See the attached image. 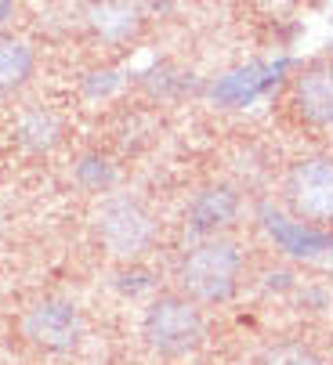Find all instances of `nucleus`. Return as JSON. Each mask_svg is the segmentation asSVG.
I'll return each instance as SVG.
<instances>
[{
  "label": "nucleus",
  "mask_w": 333,
  "mask_h": 365,
  "mask_svg": "<svg viewBox=\"0 0 333 365\" xmlns=\"http://www.w3.org/2000/svg\"><path fill=\"white\" fill-rule=\"evenodd\" d=\"M243 282V250L229 235H199L178 260V289L196 304H229Z\"/></svg>",
  "instance_id": "nucleus-1"
},
{
  "label": "nucleus",
  "mask_w": 333,
  "mask_h": 365,
  "mask_svg": "<svg viewBox=\"0 0 333 365\" xmlns=\"http://www.w3.org/2000/svg\"><path fill=\"white\" fill-rule=\"evenodd\" d=\"M141 344L156 354V358H189L207 344V315L203 304H196L192 297L178 293H159L145 304L141 311Z\"/></svg>",
  "instance_id": "nucleus-2"
},
{
  "label": "nucleus",
  "mask_w": 333,
  "mask_h": 365,
  "mask_svg": "<svg viewBox=\"0 0 333 365\" xmlns=\"http://www.w3.org/2000/svg\"><path fill=\"white\" fill-rule=\"evenodd\" d=\"M156 217L152 210L127 192H105L94 210V239L113 260H138L156 246Z\"/></svg>",
  "instance_id": "nucleus-3"
},
{
  "label": "nucleus",
  "mask_w": 333,
  "mask_h": 365,
  "mask_svg": "<svg viewBox=\"0 0 333 365\" xmlns=\"http://www.w3.org/2000/svg\"><path fill=\"white\" fill-rule=\"evenodd\" d=\"M84 329H87L84 311L69 297H40L22 311V319H19L22 340L36 351H47V354L76 351L80 340H84Z\"/></svg>",
  "instance_id": "nucleus-4"
},
{
  "label": "nucleus",
  "mask_w": 333,
  "mask_h": 365,
  "mask_svg": "<svg viewBox=\"0 0 333 365\" xmlns=\"http://www.w3.org/2000/svg\"><path fill=\"white\" fill-rule=\"evenodd\" d=\"M283 195L297 221L322 225L333 221V160L329 155H308L287 170Z\"/></svg>",
  "instance_id": "nucleus-5"
},
{
  "label": "nucleus",
  "mask_w": 333,
  "mask_h": 365,
  "mask_svg": "<svg viewBox=\"0 0 333 365\" xmlns=\"http://www.w3.org/2000/svg\"><path fill=\"white\" fill-rule=\"evenodd\" d=\"M239 214H243V199L232 185H207L192 195L185 221L199 239V235H225L239 221Z\"/></svg>",
  "instance_id": "nucleus-6"
},
{
  "label": "nucleus",
  "mask_w": 333,
  "mask_h": 365,
  "mask_svg": "<svg viewBox=\"0 0 333 365\" xmlns=\"http://www.w3.org/2000/svg\"><path fill=\"white\" fill-rule=\"evenodd\" d=\"M294 106L312 127H333V66H312L297 76Z\"/></svg>",
  "instance_id": "nucleus-7"
},
{
  "label": "nucleus",
  "mask_w": 333,
  "mask_h": 365,
  "mask_svg": "<svg viewBox=\"0 0 333 365\" xmlns=\"http://www.w3.org/2000/svg\"><path fill=\"white\" fill-rule=\"evenodd\" d=\"M66 138V123L54 109H26L15 123V141L33 152V155H47L62 145Z\"/></svg>",
  "instance_id": "nucleus-8"
},
{
  "label": "nucleus",
  "mask_w": 333,
  "mask_h": 365,
  "mask_svg": "<svg viewBox=\"0 0 333 365\" xmlns=\"http://www.w3.org/2000/svg\"><path fill=\"white\" fill-rule=\"evenodd\" d=\"M36 73V51L26 36L0 33V94L22 91Z\"/></svg>",
  "instance_id": "nucleus-9"
},
{
  "label": "nucleus",
  "mask_w": 333,
  "mask_h": 365,
  "mask_svg": "<svg viewBox=\"0 0 333 365\" xmlns=\"http://www.w3.org/2000/svg\"><path fill=\"white\" fill-rule=\"evenodd\" d=\"M91 26L105 40H131L141 29V8L134 0H98L91 4Z\"/></svg>",
  "instance_id": "nucleus-10"
},
{
  "label": "nucleus",
  "mask_w": 333,
  "mask_h": 365,
  "mask_svg": "<svg viewBox=\"0 0 333 365\" xmlns=\"http://www.w3.org/2000/svg\"><path fill=\"white\" fill-rule=\"evenodd\" d=\"M257 365H322V354L304 340H279L261 351Z\"/></svg>",
  "instance_id": "nucleus-11"
},
{
  "label": "nucleus",
  "mask_w": 333,
  "mask_h": 365,
  "mask_svg": "<svg viewBox=\"0 0 333 365\" xmlns=\"http://www.w3.org/2000/svg\"><path fill=\"white\" fill-rule=\"evenodd\" d=\"M116 167L105 160V155H84V160L76 163V181L87 188V192H98V195H105V192H113L116 188Z\"/></svg>",
  "instance_id": "nucleus-12"
}]
</instances>
